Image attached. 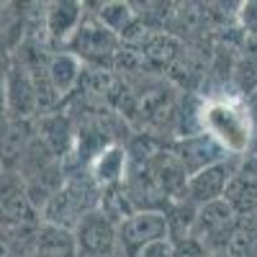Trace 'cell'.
Here are the masks:
<instances>
[{
  "instance_id": "cell-1",
  "label": "cell",
  "mask_w": 257,
  "mask_h": 257,
  "mask_svg": "<svg viewBox=\"0 0 257 257\" xmlns=\"http://www.w3.org/2000/svg\"><path fill=\"white\" fill-rule=\"evenodd\" d=\"M201 128L213 137L221 149L231 157H244L252 147L254 137V121L247 111L244 100H234V98H221V100H208L201 108Z\"/></svg>"
},
{
  "instance_id": "cell-2",
  "label": "cell",
  "mask_w": 257,
  "mask_h": 257,
  "mask_svg": "<svg viewBox=\"0 0 257 257\" xmlns=\"http://www.w3.org/2000/svg\"><path fill=\"white\" fill-rule=\"evenodd\" d=\"M100 193L103 190L90 178L88 167L72 170V173L64 175V183L59 185V190L41 208V221L72 231L82 216L100 208Z\"/></svg>"
},
{
  "instance_id": "cell-3",
  "label": "cell",
  "mask_w": 257,
  "mask_h": 257,
  "mask_svg": "<svg viewBox=\"0 0 257 257\" xmlns=\"http://www.w3.org/2000/svg\"><path fill=\"white\" fill-rule=\"evenodd\" d=\"M121 47H123L121 39L116 34H111L95 16H85L80 29L70 39L67 52H72L82 64L88 62L90 67H103V64L113 62V57L118 54Z\"/></svg>"
},
{
  "instance_id": "cell-4",
  "label": "cell",
  "mask_w": 257,
  "mask_h": 257,
  "mask_svg": "<svg viewBox=\"0 0 257 257\" xmlns=\"http://www.w3.org/2000/svg\"><path fill=\"white\" fill-rule=\"evenodd\" d=\"M6 113L8 118L34 121L39 116V90L31 70L13 52L6 72Z\"/></svg>"
},
{
  "instance_id": "cell-5",
  "label": "cell",
  "mask_w": 257,
  "mask_h": 257,
  "mask_svg": "<svg viewBox=\"0 0 257 257\" xmlns=\"http://www.w3.org/2000/svg\"><path fill=\"white\" fill-rule=\"evenodd\" d=\"M167 237L170 224L165 208H142L118 224V247L126 252V257H134L142 247Z\"/></svg>"
},
{
  "instance_id": "cell-6",
  "label": "cell",
  "mask_w": 257,
  "mask_h": 257,
  "mask_svg": "<svg viewBox=\"0 0 257 257\" xmlns=\"http://www.w3.org/2000/svg\"><path fill=\"white\" fill-rule=\"evenodd\" d=\"M41 224L39 211L34 208L26 183L13 170H3L0 175V226H36Z\"/></svg>"
},
{
  "instance_id": "cell-7",
  "label": "cell",
  "mask_w": 257,
  "mask_h": 257,
  "mask_svg": "<svg viewBox=\"0 0 257 257\" xmlns=\"http://www.w3.org/2000/svg\"><path fill=\"white\" fill-rule=\"evenodd\" d=\"M237 167H239V160L229 157V160H221L216 165L203 167V170H198V173L188 175L183 201H188L196 208H201L206 203H213V201H221L231 175L237 173Z\"/></svg>"
},
{
  "instance_id": "cell-8",
  "label": "cell",
  "mask_w": 257,
  "mask_h": 257,
  "mask_svg": "<svg viewBox=\"0 0 257 257\" xmlns=\"http://www.w3.org/2000/svg\"><path fill=\"white\" fill-rule=\"evenodd\" d=\"M72 234L80 257H105L113 249H118V226L100 208L82 216L80 224L72 229Z\"/></svg>"
},
{
  "instance_id": "cell-9",
  "label": "cell",
  "mask_w": 257,
  "mask_h": 257,
  "mask_svg": "<svg viewBox=\"0 0 257 257\" xmlns=\"http://www.w3.org/2000/svg\"><path fill=\"white\" fill-rule=\"evenodd\" d=\"M170 152H173V157L180 162L185 175H193L203 167H211L221 160H229V155L221 149V144L213 137H208L206 132L180 137L178 142L170 144Z\"/></svg>"
},
{
  "instance_id": "cell-10",
  "label": "cell",
  "mask_w": 257,
  "mask_h": 257,
  "mask_svg": "<svg viewBox=\"0 0 257 257\" xmlns=\"http://www.w3.org/2000/svg\"><path fill=\"white\" fill-rule=\"evenodd\" d=\"M126 47V44H123ZM132 49H137V54L142 57V62L152 70H170L175 64V59L180 57L183 41L170 34L165 29H147L134 44H128Z\"/></svg>"
},
{
  "instance_id": "cell-11",
  "label": "cell",
  "mask_w": 257,
  "mask_h": 257,
  "mask_svg": "<svg viewBox=\"0 0 257 257\" xmlns=\"http://www.w3.org/2000/svg\"><path fill=\"white\" fill-rule=\"evenodd\" d=\"M85 18V6L75 3V0H57L52 3L44 13V39L47 44L54 47H67L70 39L75 36V31L80 29Z\"/></svg>"
},
{
  "instance_id": "cell-12",
  "label": "cell",
  "mask_w": 257,
  "mask_h": 257,
  "mask_svg": "<svg viewBox=\"0 0 257 257\" xmlns=\"http://www.w3.org/2000/svg\"><path fill=\"white\" fill-rule=\"evenodd\" d=\"M34 137H36L34 121L8 118V116L6 121H0V162H3V170H13L16 173L29 152Z\"/></svg>"
},
{
  "instance_id": "cell-13",
  "label": "cell",
  "mask_w": 257,
  "mask_h": 257,
  "mask_svg": "<svg viewBox=\"0 0 257 257\" xmlns=\"http://www.w3.org/2000/svg\"><path fill=\"white\" fill-rule=\"evenodd\" d=\"M82 70H85V64L67 49L49 54V59H47V82H49V90L54 93L57 103L70 98L75 93V88H80Z\"/></svg>"
},
{
  "instance_id": "cell-14",
  "label": "cell",
  "mask_w": 257,
  "mask_h": 257,
  "mask_svg": "<svg viewBox=\"0 0 257 257\" xmlns=\"http://www.w3.org/2000/svg\"><path fill=\"white\" fill-rule=\"evenodd\" d=\"M34 126H36V137L44 142L62 162L70 157L72 147H75V132H77L70 121V116H64L59 111H49V113L36 116Z\"/></svg>"
},
{
  "instance_id": "cell-15",
  "label": "cell",
  "mask_w": 257,
  "mask_h": 257,
  "mask_svg": "<svg viewBox=\"0 0 257 257\" xmlns=\"http://www.w3.org/2000/svg\"><path fill=\"white\" fill-rule=\"evenodd\" d=\"M126 167H128V155H126V147L123 144H111L105 147L103 152H98L90 165H88V173L95 180V185L100 190L105 188H113L121 185L126 180Z\"/></svg>"
},
{
  "instance_id": "cell-16",
  "label": "cell",
  "mask_w": 257,
  "mask_h": 257,
  "mask_svg": "<svg viewBox=\"0 0 257 257\" xmlns=\"http://www.w3.org/2000/svg\"><path fill=\"white\" fill-rule=\"evenodd\" d=\"M221 201L231 208L237 221H247V219L257 216V180L237 167V173L231 175Z\"/></svg>"
},
{
  "instance_id": "cell-17",
  "label": "cell",
  "mask_w": 257,
  "mask_h": 257,
  "mask_svg": "<svg viewBox=\"0 0 257 257\" xmlns=\"http://www.w3.org/2000/svg\"><path fill=\"white\" fill-rule=\"evenodd\" d=\"M36 257H77V242L70 229H62L54 224H39L36 231V244H34Z\"/></svg>"
},
{
  "instance_id": "cell-18",
  "label": "cell",
  "mask_w": 257,
  "mask_h": 257,
  "mask_svg": "<svg viewBox=\"0 0 257 257\" xmlns=\"http://www.w3.org/2000/svg\"><path fill=\"white\" fill-rule=\"evenodd\" d=\"M237 24L244 34L257 36V0H247V3H239L237 11Z\"/></svg>"
},
{
  "instance_id": "cell-19",
  "label": "cell",
  "mask_w": 257,
  "mask_h": 257,
  "mask_svg": "<svg viewBox=\"0 0 257 257\" xmlns=\"http://www.w3.org/2000/svg\"><path fill=\"white\" fill-rule=\"evenodd\" d=\"M173 244H175V257H208L206 247H203L196 237L173 239Z\"/></svg>"
},
{
  "instance_id": "cell-20",
  "label": "cell",
  "mask_w": 257,
  "mask_h": 257,
  "mask_svg": "<svg viewBox=\"0 0 257 257\" xmlns=\"http://www.w3.org/2000/svg\"><path fill=\"white\" fill-rule=\"evenodd\" d=\"M134 257H175V244H173V239H157V242H152V244H147V247H142Z\"/></svg>"
},
{
  "instance_id": "cell-21",
  "label": "cell",
  "mask_w": 257,
  "mask_h": 257,
  "mask_svg": "<svg viewBox=\"0 0 257 257\" xmlns=\"http://www.w3.org/2000/svg\"><path fill=\"white\" fill-rule=\"evenodd\" d=\"M11 54H0V121H6V72H8Z\"/></svg>"
},
{
  "instance_id": "cell-22",
  "label": "cell",
  "mask_w": 257,
  "mask_h": 257,
  "mask_svg": "<svg viewBox=\"0 0 257 257\" xmlns=\"http://www.w3.org/2000/svg\"><path fill=\"white\" fill-rule=\"evenodd\" d=\"M239 170L257 180V149H249V152L239 160Z\"/></svg>"
},
{
  "instance_id": "cell-23",
  "label": "cell",
  "mask_w": 257,
  "mask_h": 257,
  "mask_svg": "<svg viewBox=\"0 0 257 257\" xmlns=\"http://www.w3.org/2000/svg\"><path fill=\"white\" fill-rule=\"evenodd\" d=\"M244 105H247V111H249L252 121L257 123V88H254L252 93H247V98H244Z\"/></svg>"
},
{
  "instance_id": "cell-24",
  "label": "cell",
  "mask_w": 257,
  "mask_h": 257,
  "mask_svg": "<svg viewBox=\"0 0 257 257\" xmlns=\"http://www.w3.org/2000/svg\"><path fill=\"white\" fill-rule=\"evenodd\" d=\"M0 175H3V162H0Z\"/></svg>"
}]
</instances>
